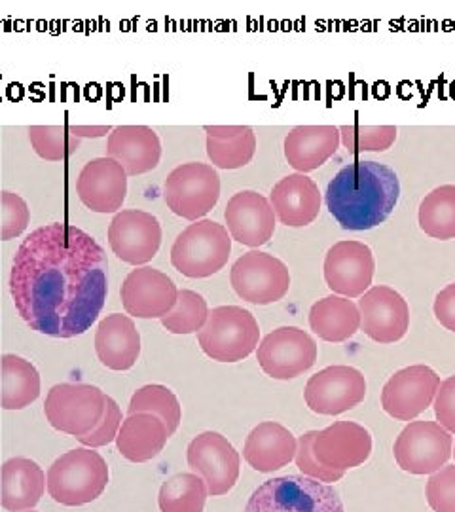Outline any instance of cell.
<instances>
[{
	"mask_svg": "<svg viewBox=\"0 0 455 512\" xmlns=\"http://www.w3.org/2000/svg\"><path fill=\"white\" fill-rule=\"evenodd\" d=\"M107 253L73 224L40 226L12 260L10 294L19 317L44 336L74 338L93 327L107 300Z\"/></svg>",
	"mask_w": 455,
	"mask_h": 512,
	"instance_id": "6da1fadb",
	"label": "cell"
},
{
	"mask_svg": "<svg viewBox=\"0 0 455 512\" xmlns=\"http://www.w3.org/2000/svg\"><path fill=\"white\" fill-rule=\"evenodd\" d=\"M399 198L401 181L389 165L357 160L328 183L325 203L344 230L366 232L391 217Z\"/></svg>",
	"mask_w": 455,
	"mask_h": 512,
	"instance_id": "7a4b0ae2",
	"label": "cell"
},
{
	"mask_svg": "<svg viewBox=\"0 0 455 512\" xmlns=\"http://www.w3.org/2000/svg\"><path fill=\"white\" fill-rule=\"evenodd\" d=\"M109 484V465L93 448H74L59 456L46 475L48 494L65 507H82L99 499Z\"/></svg>",
	"mask_w": 455,
	"mask_h": 512,
	"instance_id": "3957f363",
	"label": "cell"
},
{
	"mask_svg": "<svg viewBox=\"0 0 455 512\" xmlns=\"http://www.w3.org/2000/svg\"><path fill=\"white\" fill-rule=\"evenodd\" d=\"M243 512H346L338 492L310 476L287 475L266 480Z\"/></svg>",
	"mask_w": 455,
	"mask_h": 512,
	"instance_id": "277c9868",
	"label": "cell"
},
{
	"mask_svg": "<svg viewBox=\"0 0 455 512\" xmlns=\"http://www.w3.org/2000/svg\"><path fill=\"white\" fill-rule=\"evenodd\" d=\"M232 253V236L226 226L201 219L186 226L171 247L173 268L190 279L219 274Z\"/></svg>",
	"mask_w": 455,
	"mask_h": 512,
	"instance_id": "5b68a950",
	"label": "cell"
},
{
	"mask_svg": "<svg viewBox=\"0 0 455 512\" xmlns=\"http://www.w3.org/2000/svg\"><path fill=\"white\" fill-rule=\"evenodd\" d=\"M201 351L219 363L245 361L260 344L255 315L239 306H219L198 332Z\"/></svg>",
	"mask_w": 455,
	"mask_h": 512,
	"instance_id": "8992f818",
	"label": "cell"
},
{
	"mask_svg": "<svg viewBox=\"0 0 455 512\" xmlns=\"http://www.w3.org/2000/svg\"><path fill=\"white\" fill-rule=\"evenodd\" d=\"M107 408V393L97 385L57 384L44 401L46 420L55 431L86 437L101 423Z\"/></svg>",
	"mask_w": 455,
	"mask_h": 512,
	"instance_id": "52a82bcc",
	"label": "cell"
},
{
	"mask_svg": "<svg viewBox=\"0 0 455 512\" xmlns=\"http://www.w3.org/2000/svg\"><path fill=\"white\" fill-rule=\"evenodd\" d=\"M220 188L219 173L213 165L201 162L182 164L165 179V203L177 217L198 222L219 203Z\"/></svg>",
	"mask_w": 455,
	"mask_h": 512,
	"instance_id": "ba28073f",
	"label": "cell"
},
{
	"mask_svg": "<svg viewBox=\"0 0 455 512\" xmlns=\"http://www.w3.org/2000/svg\"><path fill=\"white\" fill-rule=\"evenodd\" d=\"M454 439L438 421H410L395 440L393 454L410 475H435L452 458Z\"/></svg>",
	"mask_w": 455,
	"mask_h": 512,
	"instance_id": "9c48e42d",
	"label": "cell"
},
{
	"mask_svg": "<svg viewBox=\"0 0 455 512\" xmlns=\"http://www.w3.org/2000/svg\"><path fill=\"white\" fill-rule=\"evenodd\" d=\"M230 283L241 300L268 306L289 293L291 272L277 256L255 249L237 258L230 270Z\"/></svg>",
	"mask_w": 455,
	"mask_h": 512,
	"instance_id": "30bf717a",
	"label": "cell"
},
{
	"mask_svg": "<svg viewBox=\"0 0 455 512\" xmlns=\"http://www.w3.org/2000/svg\"><path fill=\"white\" fill-rule=\"evenodd\" d=\"M256 361L273 380H294L317 363V344L306 330L279 327L256 348Z\"/></svg>",
	"mask_w": 455,
	"mask_h": 512,
	"instance_id": "8fae6325",
	"label": "cell"
},
{
	"mask_svg": "<svg viewBox=\"0 0 455 512\" xmlns=\"http://www.w3.org/2000/svg\"><path fill=\"white\" fill-rule=\"evenodd\" d=\"M188 467L203 478L211 497L228 494L239 480L241 458L232 442L217 431H205L190 442Z\"/></svg>",
	"mask_w": 455,
	"mask_h": 512,
	"instance_id": "7c38bea8",
	"label": "cell"
},
{
	"mask_svg": "<svg viewBox=\"0 0 455 512\" xmlns=\"http://www.w3.org/2000/svg\"><path fill=\"white\" fill-rule=\"evenodd\" d=\"M366 380L363 372L347 365L327 366L311 376L304 399L319 416H340L363 403Z\"/></svg>",
	"mask_w": 455,
	"mask_h": 512,
	"instance_id": "4fadbf2b",
	"label": "cell"
},
{
	"mask_svg": "<svg viewBox=\"0 0 455 512\" xmlns=\"http://www.w3.org/2000/svg\"><path fill=\"white\" fill-rule=\"evenodd\" d=\"M112 253L131 266H146L162 247V224L152 213L141 209L118 211L109 224Z\"/></svg>",
	"mask_w": 455,
	"mask_h": 512,
	"instance_id": "5bb4252c",
	"label": "cell"
},
{
	"mask_svg": "<svg viewBox=\"0 0 455 512\" xmlns=\"http://www.w3.org/2000/svg\"><path fill=\"white\" fill-rule=\"evenodd\" d=\"M440 384V376L431 366H406L383 385V410L395 420L414 421L433 406Z\"/></svg>",
	"mask_w": 455,
	"mask_h": 512,
	"instance_id": "9a60e30c",
	"label": "cell"
},
{
	"mask_svg": "<svg viewBox=\"0 0 455 512\" xmlns=\"http://www.w3.org/2000/svg\"><path fill=\"white\" fill-rule=\"evenodd\" d=\"M323 272L332 293L351 300L361 298L370 289L376 274L374 253L363 241H338L328 249Z\"/></svg>",
	"mask_w": 455,
	"mask_h": 512,
	"instance_id": "2e32d148",
	"label": "cell"
},
{
	"mask_svg": "<svg viewBox=\"0 0 455 512\" xmlns=\"http://www.w3.org/2000/svg\"><path fill=\"white\" fill-rule=\"evenodd\" d=\"M179 289L169 275L152 266L131 270L122 287L120 298L129 317L164 319L177 304Z\"/></svg>",
	"mask_w": 455,
	"mask_h": 512,
	"instance_id": "e0dca14e",
	"label": "cell"
},
{
	"mask_svg": "<svg viewBox=\"0 0 455 512\" xmlns=\"http://www.w3.org/2000/svg\"><path fill=\"white\" fill-rule=\"evenodd\" d=\"M357 306L361 311V330L378 344H395L410 329L408 302L387 285L370 287Z\"/></svg>",
	"mask_w": 455,
	"mask_h": 512,
	"instance_id": "ac0fdd59",
	"label": "cell"
},
{
	"mask_svg": "<svg viewBox=\"0 0 455 512\" xmlns=\"http://www.w3.org/2000/svg\"><path fill=\"white\" fill-rule=\"evenodd\" d=\"M129 175L109 156L95 158L82 167L76 179V194L93 213L114 215L126 202Z\"/></svg>",
	"mask_w": 455,
	"mask_h": 512,
	"instance_id": "d6986e66",
	"label": "cell"
},
{
	"mask_svg": "<svg viewBox=\"0 0 455 512\" xmlns=\"http://www.w3.org/2000/svg\"><path fill=\"white\" fill-rule=\"evenodd\" d=\"M313 454L321 465L346 473L370 458L372 435L355 421H334L327 429L317 431Z\"/></svg>",
	"mask_w": 455,
	"mask_h": 512,
	"instance_id": "ffe728a7",
	"label": "cell"
},
{
	"mask_svg": "<svg viewBox=\"0 0 455 512\" xmlns=\"http://www.w3.org/2000/svg\"><path fill=\"white\" fill-rule=\"evenodd\" d=\"M224 220L232 239L245 247L258 249L272 239L277 217L266 196L255 190H241L226 205Z\"/></svg>",
	"mask_w": 455,
	"mask_h": 512,
	"instance_id": "44dd1931",
	"label": "cell"
},
{
	"mask_svg": "<svg viewBox=\"0 0 455 512\" xmlns=\"http://www.w3.org/2000/svg\"><path fill=\"white\" fill-rule=\"evenodd\" d=\"M268 200L281 224L302 228L319 217L323 196L317 183L308 175L292 173L273 186Z\"/></svg>",
	"mask_w": 455,
	"mask_h": 512,
	"instance_id": "7402d4cb",
	"label": "cell"
},
{
	"mask_svg": "<svg viewBox=\"0 0 455 512\" xmlns=\"http://www.w3.org/2000/svg\"><path fill=\"white\" fill-rule=\"evenodd\" d=\"M107 156L122 165L129 177H139L160 164L162 141L148 126H118L109 135Z\"/></svg>",
	"mask_w": 455,
	"mask_h": 512,
	"instance_id": "603a6c76",
	"label": "cell"
},
{
	"mask_svg": "<svg viewBox=\"0 0 455 512\" xmlns=\"http://www.w3.org/2000/svg\"><path fill=\"white\" fill-rule=\"evenodd\" d=\"M95 355L101 365L116 372H126L135 366L141 355V334L129 315L112 313L99 321Z\"/></svg>",
	"mask_w": 455,
	"mask_h": 512,
	"instance_id": "cb8c5ba5",
	"label": "cell"
},
{
	"mask_svg": "<svg viewBox=\"0 0 455 512\" xmlns=\"http://www.w3.org/2000/svg\"><path fill=\"white\" fill-rule=\"evenodd\" d=\"M298 439L277 421H262L249 433L243 458L258 473H275L296 458Z\"/></svg>",
	"mask_w": 455,
	"mask_h": 512,
	"instance_id": "d4e9b609",
	"label": "cell"
},
{
	"mask_svg": "<svg viewBox=\"0 0 455 512\" xmlns=\"http://www.w3.org/2000/svg\"><path fill=\"white\" fill-rule=\"evenodd\" d=\"M342 145L336 126H296L285 137V158L296 173H311L327 164Z\"/></svg>",
	"mask_w": 455,
	"mask_h": 512,
	"instance_id": "484cf974",
	"label": "cell"
},
{
	"mask_svg": "<svg viewBox=\"0 0 455 512\" xmlns=\"http://www.w3.org/2000/svg\"><path fill=\"white\" fill-rule=\"evenodd\" d=\"M0 484V505L4 511H33L46 490V476L37 461L10 458L2 463Z\"/></svg>",
	"mask_w": 455,
	"mask_h": 512,
	"instance_id": "4316f807",
	"label": "cell"
},
{
	"mask_svg": "<svg viewBox=\"0 0 455 512\" xmlns=\"http://www.w3.org/2000/svg\"><path fill=\"white\" fill-rule=\"evenodd\" d=\"M169 431L164 421L154 414H128L116 437V446L122 458L131 463H146L160 456L164 450Z\"/></svg>",
	"mask_w": 455,
	"mask_h": 512,
	"instance_id": "83f0119b",
	"label": "cell"
},
{
	"mask_svg": "<svg viewBox=\"0 0 455 512\" xmlns=\"http://www.w3.org/2000/svg\"><path fill=\"white\" fill-rule=\"evenodd\" d=\"M310 327L321 340L340 344L361 330V311L351 298L330 294L311 306Z\"/></svg>",
	"mask_w": 455,
	"mask_h": 512,
	"instance_id": "f1b7e54d",
	"label": "cell"
},
{
	"mask_svg": "<svg viewBox=\"0 0 455 512\" xmlns=\"http://www.w3.org/2000/svg\"><path fill=\"white\" fill-rule=\"evenodd\" d=\"M207 156L219 169H241L256 154V135L249 126H205Z\"/></svg>",
	"mask_w": 455,
	"mask_h": 512,
	"instance_id": "f546056e",
	"label": "cell"
},
{
	"mask_svg": "<svg viewBox=\"0 0 455 512\" xmlns=\"http://www.w3.org/2000/svg\"><path fill=\"white\" fill-rule=\"evenodd\" d=\"M0 378V406L4 410H23L40 397L42 382L37 366L19 355L4 353L0 357Z\"/></svg>",
	"mask_w": 455,
	"mask_h": 512,
	"instance_id": "4dcf8cb0",
	"label": "cell"
},
{
	"mask_svg": "<svg viewBox=\"0 0 455 512\" xmlns=\"http://www.w3.org/2000/svg\"><path fill=\"white\" fill-rule=\"evenodd\" d=\"M418 222L429 238L455 239V184H442L421 200Z\"/></svg>",
	"mask_w": 455,
	"mask_h": 512,
	"instance_id": "1f68e13d",
	"label": "cell"
},
{
	"mask_svg": "<svg viewBox=\"0 0 455 512\" xmlns=\"http://www.w3.org/2000/svg\"><path fill=\"white\" fill-rule=\"evenodd\" d=\"M207 486L196 473H179L167 478L160 494L158 505L162 512H205Z\"/></svg>",
	"mask_w": 455,
	"mask_h": 512,
	"instance_id": "d6a6232c",
	"label": "cell"
},
{
	"mask_svg": "<svg viewBox=\"0 0 455 512\" xmlns=\"http://www.w3.org/2000/svg\"><path fill=\"white\" fill-rule=\"evenodd\" d=\"M128 414H154L167 425L169 435H175L181 425L182 410L177 395L160 384L143 385L131 397Z\"/></svg>",
	"mask_w": 455,
	"mask_h": 512,
	"instance_id": "836d02e7",
	"label": "cell"
},
{
	"mask_svg": "<svg viewBox=\"0 0 455 512\" xmlns=\"http://www.w3.org/2000/svg\"><path fill=\"white\" fill-rule=\"evenodd\" d=\"M209 313L211 310L200 293L190 289H179L177 304L162 319V325L171 334H181V336L200 332L209 319Z\"/></svg>",
	"mask_w": 455,
	"mask_h": 512,
	"instance_id": "e575fe53",
	"label": "cell"
},
{
	"mask_svg": "<svg viewBox=\"0 0 455 512\" xmlns=\"http://www.w3.org/2000/svg\"><path fill=\"white\" fill-rule=\"evenodd\" d=\"M29 139L35 154L46 162H63L80 145V139L65 126H31Z\"/></svg>",
	"mask_w": 455,
	"mask_h": 512,
	"instance_id": "d590c367",
	"label": "cell"
},
{
	"mask_svg": "<svg viewBox=\"0 0 455 512\" xmlns=\"http://www.w3.org/2000/svg\"><path fill=\"white\" fill-rule=\"evenodd\" d=\"M399 129L395 126H342V145L349 154H364V152H385L395 145Z\"/></svg>",
	"mask_w": 455,
	"mask_h": 512,
	"instance_id": "8d00e7d4",
	"label": "cell"
},
{
	"mask_svg": "<svg viewBox=\"0 0 455 512\" xmlns=\"http://www.w3.org/2000/svg\"><path fill=\"white\" fill-rule=\"evenodd\" d=\"M0 209H2V220H0V239H16L27 230L31 222V211L27 202L10 192L2 190L0 192Z\"/></svg>",
	"mask_w": 455,
	"mask_h": 512,
	"instance_id": "74e56055",
	"label": "cell"
},
{
	"mask_svg": "<svg viewBox=\"0 0 455 512\" xmlns=\"http://www.w3.org/2000/svg\"><path fill=\"white\" fill-rule=\"evenodd\" d=\"M317 431H308L298 439V450H296V467L302 471V475L310 476L313 480L332 484L344 478V471H336V469H328L325 465H321L315 454H313V440H315Z\"/></svg>",
	"mask_w": 455,
	"mask_h": 512,
	"instance_id": "f35d334b",
	"label": "cell"
},
{
	"mask_svg": "<svg viewBox=\"0 0 455 512\" xmlns=\"http://www.w3.org/2000/svg\"><path fill=\"white\" fill-rule=\"evenodd\" d=\"M425 495L433 511L455 512V465H446L431 475Z\"/></svg>",
	"mask_w": 455,
	"mask_h": 512,
	"instance_id": "ab89813d",
	"label": "cell"
},
{
	"mask_svg": "<svg viewBox=\"0 0 455 512\" xmlns=\"http://www.w3.org/2000/svg\"><path fill=\"white\" fill-rule=\"evenodd\" d=\"M122 410L118 403L107 395V408H105V416L101 423L95 427V431H91L90 435L86 437H78V442L84 446V448H103V446H109L110 442H114L118 437V431L122 427Z\"/></svg>",
	"mask_w": 455,
	"mask_h": 512,
	"instance_id": "60d3db41",
	"label": "cell"
},
{
	"mask_svg": "<svg viewBox=\"0 0 455 512\" xmlns=\"http://www.w3.org/2000/svg\"><path fill=\"white\" fill-rule=\"evenodd\" d=\"M433 406L438 423L448 433L455 435V376H450L440 384Z\"/></svg>",
	"mask_w": 455,
	"mask_h": 512,
	"instance_id": "b9f144b4",
	"label": "cell"
},
{
	"mask_svg": "<svg viewBox=\"0 0 455 512\" xmlns=\"http://www.w3.org/2000/svg\"><path fill=\"white\" fill-rule=\"evenodd\" d=\"M433 311L438 323L450 332H455V283L444 287L435 298Z\"/></svg>",
	"mask_w": 455,
	"mask_h": 512,
	"instance_id": "7bdbcfd3",
	"label": "cell"
},
{
	"mask_svg": "<svg viewBox=\"0 0 455 512\" xmlns=\"http://www.w3.org/2000/svg\"><path fill=\"white\" fill-rule=\"evenodd\" d=\"M110 126H69V131L76 139H99L112 133Z\"/></svg>",
	"mask_w": 455,
	"mask_h": 512,
	"instance_id": "ee69618b",
	"label": "cell"
},
{
	"mask_svg": "<svg viewBox=\"0 0 455 512\" xmlns=\"http://www.w3.org/2000/svg\"><path fill=\"white\" fill-rule=\"evenodd\" d=\"M452 456H454V459H455V442H454V452H452Z\"/></svg>",
	"mask_w": 455,
	"mask_h": 512,
	"instance_id": "f6af8a7d",
	"label": "cell"
},
{
	"mask_svg": "<svg viewBox=\"0 0 455 512\" xmlns=\"http://www.w3.org/2000/svg\"><path fill=\"white\" fill-rule=\"evenodd\" d=\"M27 512H37V511H27Z\"/></svg>",
	"mask_w": 455,
	"mask_h": 512,
	"instance_id": "bcb514c9",
	"label": "cell"
}]
</instances>
